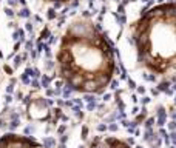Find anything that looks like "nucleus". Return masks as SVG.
<instances>
[{"mask_svg":"<svg viewBox=\"0 0 176 148\" xmlns=\"http://www.w3.org/2000/svg\"><path fill=\"white\" fill-rule=\"evenodd\" d=\"M23 133H25V136H31V134L34 133V127H31V125H29V127H26Z\"/></svg>","mask_w":176,"mask_h":148,"instance_id":"nucleus-12","label":"nucleus"},{"mask_svg":"<svg viewBox=\"0 0 176 148\" xmlns=\"http://www.w3.org/2000/svg\"><path fill=\"white\" fill-rule=\"evenodd\" d=\"M0 148H43L31 136H19L14 133H6L0 136Z\"/></svg>","mask_w":176,"mask_h":148,"instance_id":"nucleus-3","label":"nucleus"},{"mask_svg":"<svg viewBox=\"0 0 176 148\" xmlns=\"http://www.w3.org/2000/svg\"><path fill=\"white\" fill-rule=\"evenodd\" d=\"M148 102H150L148 97H144V99H142V103H148Z\"/></svg>","mask_w":176,"mask_h":148,"instance_id":"nucleus-25","label":"nucleus"},{"mask_svg":"<svg viewBox=\"0 0 176 148\" xmlns=\"http://www.w3.org/2000/svg\"><path fill=\"white\" fill-rule=\"evenodd\" d=\"M60 136H62V137H60V143H67V140H68V134L63 133V134H60Z\"/></svg>","mask_w":176,"mask_h":148,"instance_id":"nucleus-17","label":"nucleus"},{"mask_svg":"<svg viewBox=\"0 0 176 148\" xmlns=\"http://www.w3.org/2000/svg\"><path fill=\"white\" fill-rule=\"evenodd\" d=\"M2 127H3V120H2V119H0V128H2Z\"/></svg>","mask_w":176,"mask_h":148,"instance_id":"nucleus-28","label":"nucleus"},{"mask_svg":"<svg viewBox=\"0 0 176 148\" xmlns=\"http://www.w3.org/2000/svg\"><path fill=\"white\" fill-rule=\"evenodd\" d=\"M153 124H155V117H148V119H145V120H144L145 128H151V127H153Z\"/></svg>","mask_w":176,"mask_h":148,"instance_id":"nucleus-9","label":"nucleus"},{"mask_svg":"<svg viewBox=\"0 0 176 148\" xmlns=\"http://www.w3.org/2000/svg\"><path fill=\"white\" fill-rule=\"evenodd\" d=\"M168 85H170V82H168V80H167V82H162V83H161V87H159V90H167V87H168Z\"/></svg>","mask_w":176,"mask_h":148,"instance_id":"nucleus-18","label":"nucleus"},{"mask_svg":"<svg viewBox=\"0 0 176 148\" xmlns=\"http://www.w3.org/2000/svg\"><path fill=\"white\" fill-rule=\"evenodd\" d=\"M158 125L159 127L165 125V109L162 106H159V109H158Z\"/></svg>","mask_w":176,"mask_h":148,"instance_id":"nucleus-6","label":"nucleus"},{"mask_svg":"<svg viewBox=\"0 0 176 148\" xmlns=\"http://www.w3.org/2000/svg\"><path fill=\"white\" fill-rule=\"evenodd\" d=\"M145 119H147V113H142V111H141V113H139V114L136 116V119H135V122H136V124L139 125V124H141V122H144Z\"/></svg>","mask_w":176,"mask_h":148,"instance_id":"nucleus-8","label":"nucleus"},{"mask_svg":"<svg viewBox=\"0 0 176 148\" xmlns=\"http://www.w3.org/2000/svg\"><path fill=\"white\" fill-rule=\"evenodd\" d=\"M59 148H67V146H65V143H60V145H59Z\"/></svg>","mask_w":176,"mask_h":148,"instance_id":"nucleus-27","label":"nucleus"},{"mask_svg":"<svg viewBox=\"0 0 176 148\" xmlns=\"http://www.w3.org/2000/svg\"><path fill=\"white\" fill-rule=\"evenodd\" d=\"M121 124H122V127H125V128H127V127L130 125V122H128L127 119H122V122H121Z\"/></svg>","mask_w":176,"mask_h":148,"instance_id":"nucleus-22","label":"nucleus"},{"mask_svg":"<svg viewBox=\"0 0 176 148\" xmlns=\"http://www.w3.org/2000/svg\"><path fill=\"white\" fill-rule=\"evenodd\" d=\"M171 119H173V120H176V113H171Z\"/></svg>","mask_w":176,"mask_h":148,"instance_id":"nucleus-26","label":"nucleus"},{"mask_svg":"<svg viewBox=\"0 0 176 148\" xmlns=\"http://www.w3.org/2000/svg\"><path fill=\"white\" fill-rule=\"evenodd\" d=\"M79 148H85V146H83V145H80V146H79Z\"/></svg>","mask_w":176,"mask_h":148,"instance_id":"nucleus-30","label":"nucleus"},{"mask_svg":"<svg viewBox=\"0 0 176 148\" xmlns=\"http://www.w3.org/2000/svg\"><path fill=\"white\" fill-rule=\"evenodd\" d=\"M42 146H43V148H54V146H56V139H53V137H45V139H43V142H42Z\"/></svg>","mask_w":176,"mask_h":148,"instance_id":"nucleus-7","label":"nucleus"},{"mask_svg":"<svg viewBox=\"0 0 176 148\" xmlns=\"http://www.w3.org/2000/svg\"><path fill=\"white\" fill-rule=\"evenodd\" d=\"M168 130H170V131H174V130H176V120H171V122L168 124Z\"/></svg>","mask_w":176,"mask_h":148,"instance_id":"nucleus-15","label":"nucleus"},{"mask_svg":"<svg viewBox=\"0 0 176 148\" xmlns=\"http://www.w3.org/2000/svg\"><path fill=\"white\" fill-rule=\"evenodd\" d=\"M43 2L53 3L56 8H59V6H62V5H77L79 0H43Z\"/></svg>","mask_w":176,"mask_h":148,"instance_id":"nucleus-5","label":"nucleus"},{"mask_svg":"<svg viewBox=\"0 0 176 148\" xmlns=\"http://www.w3.org/2000/svg\"><path fill=\"white\" fill-rule=\"evenodd\" d=\"M107 130H108V127H107V125H104V124H99V125H98V131L104 133V131H107Z\"/></svg>","mask_w":176,"mask_h":148,"instance_id":"nucleus-13","label":"nucleus"},{"mask_svg":"<svg viewBox=\"0 0 176 148\" xmlns=\"http://www.w3.org/2000/svg\"><path fill=\"white\" fill-rule=\"evenodd\" d=\"M135 148H144V146H142V145H138V146H135Z\"/></svg>","mask_w":176,"mask_h":148,"instance_id":"nucleus-29","label":"nucleus"},{"mask_svg":"<svg viewBox=\"0 0 176 148\" xmlns=\"http://www.w3.org/2000/svg\"><path fill=\"white\" fill-rule=\"evenodd\" d=\"M114 48L101 25L88 17L73 20L60 37L56 74L71 91L102 94L116 74Z\"/></svg>","mask_w":176,"mask_h":148,"instance_id":"nucleus-1","label":"nucleus"},{"mask_svg":"<svg viewBox=\"0 0 176 148\" xmlns=\"http://www.w3.org/2000/svg\"><path fill=\"white\" fill-rule=\"evenodd\" d=\"M164 143L167 145V146H170V143H171V140H170V137H168V134L164 137Z\"/></svg>","mask_w":176,"mask_h":148,"instance_id":"nucleus-20","label":"nucleus"},{"mask_svg":"<svg viewBox=\"0 0 176 148\" xmlns=\"http://www.w3.org/2000/svg\"><path fill=\"white\" fill-rule=\"evenodd\" d=\"M138 62L155 76L176 79V2L159 3L141 11L131 25Z\"/></svg>","mask_w":176,"mask_h":148,"instance_id":"nucleus-2","label":"nucleus"},{"mask_svg":"<svg viewBox=\"0 0 176 148\" xmlns=\"http://www.w3.org/2000/svg\"><path fill=\"white\" fill-rule=\"evenodd\" d=\"M158 134H161V136H162V137H165V136H167V134H168V133H167V131H165V130H164V128H162V127H161V128H159V131H158Z\"/></svg>","mask_w":176,"mask_h":148,"instance_id":"nucleus-19","label":"nucleus"},{"mask_svg":"<svg viewBox=\"0 0 176 148\" xmlns=\"http://www.w3.org/2000/svg\"><path fill=\"white\" fill-rule=\"evenodd\" d=\"M127 130H128V134H133L136 128H131V127H127Z\"/></svg>","mask_w":176,"mask_h":148,"instance_id":"nucleus-23","label":"nucleus"},{"mask_svg":"<svg viewBox=\"0 0 176 148\" xmlns=\"http://www.w3.org/2000/svg\"><path fill=\"white\" fill-rule=\"evenodd\" d=\"M108 130H110V131H113V133H114V131H117V124H110V125H108Z\"/></svg>","mask_w":176,"mask_h":148,"instance_id":"nucleus-16","label":"nucleus"},{"mask_svg":"<svg viewBox=\"0 0 176 148\" xmlns=\"http://www.w3.org/2000/svg\"><path fill=\"white\" fill-rule=\"evenodd\" d=\"M94 106H96V105H94V102H93V103H90V105H88L86 108L90 109V111H93V109H94Z\"/></svg>","mask_w":176,"mask_h":148,"instance_id":"nucleus-24","label":"nucleus"},{"mask_svg":"<svg viewBox=\"0 0 176 148\" xmlns=\"http://www.w3.org/2000/svg\"><path fill=\"white\" fill-rule=\"evenodd\" d=\"M67 131V125H60L59 128H57V134H63Z\"/></svg>","mask_w":176,"mask_h":148,"instance_id":"nucleus-14","label":"nucleus"},{"mask_svg":"<svg viewBox=\"0 0 176 148\" xmlns=\"http://www.w3.org/2000/svg\"><path fill=\"white\" fill-rule=\"evenodd\" d=\"M73 109H74V113H76V116H77L79 119H82V117H83V113L80 111V108H79V106H74Z\"/></svg>","mask_w":176,"mask_h":148,"instance_id":"nucleus-11","label":"nucleus"},{"mask_svg":"<svg viewBox=\"0 0 176 148\" xmlns=\"http://www.w3.org/2000/svg\"><path fill=\"white\" fill-rule=\"evenodd\" d=\"M127 143H128L130 146H133V145H135V139H133V137H128V139H127Z\"/></svg>","mask_w":176,"mask_h":148,"instance_id":"nucleus-21","label":"nucleus"},{"mask_svg":"<svg viewBox=\"0 0 176 148\" xmlns=\"http://www.w3.org/2000/svg\"><path fill=\"white\" fill-rule=\"evenodd\" d=\"M167 148H174V146H167Z\"/></svg>","mask_w":176,"mask_h":148,"instance_id":"nucleus-31","label":"nucleus"},{"mask_svg":"<svg viewBox=\"0 0 176 148\" xmlns=\"http://www.w3.org/2000/svg\"><path fill=\"white\" fill-rule=\"evenodd\" d=\"M158 137V133L153 130V127L151 128H145V134H144V142H147V143H151V142H155V139Z\"/></svg>","mask_w":176,"mask_h":148,"instance_id":"nucleus-4","label":"nucleus"},{"mask_svg":"<svg viewBox=\"0 0 176 148\" xmlns=\"http://www.w3.org/2000/svg\"><path fill=\"white\" fill-rule=\"evenodd\" d=\"M88 133H90V130H88L86 125H83V127H82V139H83V140L88 137Z\"/></svg>","mask_w":176,"mask_h":148,"instance_id":"nucleus-10","label":"nucleus"}]
</instances>
